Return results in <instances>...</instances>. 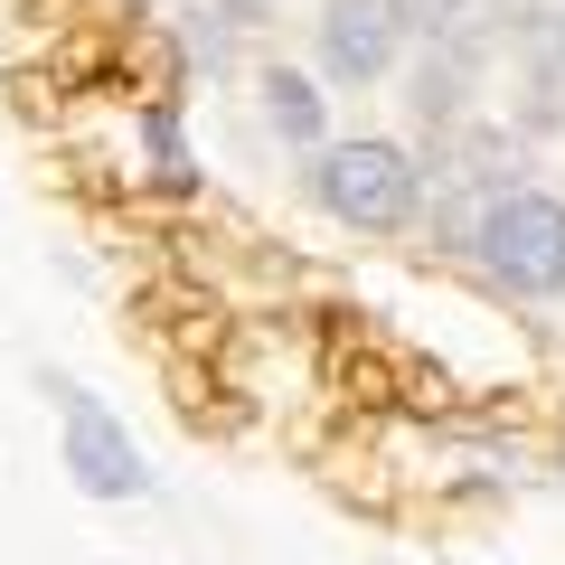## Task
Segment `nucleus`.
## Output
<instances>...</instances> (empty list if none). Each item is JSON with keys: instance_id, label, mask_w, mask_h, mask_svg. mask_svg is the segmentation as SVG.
Returning <instances> with one entry per match:
<instances>
[{"instance_id": "obj_1", "label": "nucleus", "mask_w": 565, "mask_h": 565, "mask_svg": "<svg viewBox=\"0 0 565 565\" xmlns=\"http://www.w3.org/2000/svg\"><path fill=\"white\" fill-rule=\"evenodd\" d=\"M311 199H321V217H340L349 236H396L424 207V170L377 132L321 141V151H311Z\"/></svg>"}, {"instance_id": "obj_9", "label": "nucleus", "mask_w": 565, "mask_h": 565, "mask_svg": "<svg viewBox=\"0 0 565 565\" xmlns=\"http://www.w3.org/2000/svg\"><path fill=\"white\" fill-rule=\"evenodd\" d=\"M226 10H199V20H180V47H189V66H207V76H226L236 66V47H226Z\"/></svg>"}, {"instance_id": "obj_3", "label": "nucleus", "mask_w": 565, "mask_h": 565, "mask_svg": "<svg viewBox=\"0 0 565 565\" xmlns=\"http://www.w3.org/2000/svg\"><path fill=\"white\" fill-rule=\"evenodd\" d=\"M47 396H57V452H66V481H76L85 500H141V490H151V462H141L132 424H122L114 405L95 396V386H76V377H47Z\"/></svg>"}, {"instance_id": "obj_2", "label": "nucleus", "mask_w": 565, "mask_h": 565, "mask_svg": "<svg viewBox=\"0 0 565 565\" xmlns=\"http://www.w3.org/2000/svg\"><path fill=\"white\" fill-rule=\"evenodd\" d=\"M471 255L490 264L509 302H556L565 292V199L546 189H500L471 226Z\"/></svg>"}, {"instance_id": "obj_4", "label": "nucleus", "mask_w": 565, "mask_h": 565, "mask_svg": "<svg viewBox=\"0 0 565 565\" xmlns=\"http://www.w3.org/2000/svg\"><path fill=\"white\" fill-rule=\"evenodd\" d=\"M396 66V20L386 0H330L321 10V76L330 85H377Z\"/></svg>"}, {"instance_id": "obj_8", "label": "nucleus", "mask_w": 565, "mask_h": 565, "mask_svg": "<svg viewBox=\"0 0 565 565\" xmlns=\"http://www.w3.org/2000/svg\"><path fill=\"white\" fill-rule=\"evenodd\" d=\"M386 20H396V39H444L471 20V0H386Z\"/></svg>"}, {"instance_id": "obj_10", "label": "nucleus", "mask_w": 565, "mask_h": 565, "mask_svg": "<svg viewBox=\"0 0 565 565\" xmlns=\"http://www.w3.org/2000/svg\"><path fill=\"white\" fill-rule=\"evenodd\" d=\"M217 10H226V20H236V29H245V20H274L282 0H217Z\"/></svg>"}, {"instance_id": "obj_7", "label": "nucleus", "mask_w": 565, "mask_h": 565, "mask_svg": "<svg viewBox=\"0 0 565 565\" xmlns=\"http://www.w3.org/2000/svg\"><path fill=\"white\" fill-rule=\"evenodd\" d=\"M527 122H565V20H537V66H527Z\"/></svg>"}, {"instance_id": "obj_6", "label": "nucleus", "mask_w": 565, "mask_h": 565, "mask_svg": "<svg viewBox=\"0 0 565 565\" xmlns=\"http://www.w3.org/2000/svg\"><path fill=\"white\" fill-rule=\"evenodd\" d=\"M132 132H141V151H151V180H161V189H180V199H189V189H199V161H189L180 104H170V95H151V104L132 114Z\"/></svg>"}, {"instance_id": "obj_5", "label": "nucleus", "mask_w": 565, "mask_h": 565, "mask_svg": "<svg viewBox=\"0 0 565 565\" xmlns=\"http://www.w3.org/2000/svg\"><path fill=\"white\" fill-rule=\"evenodd\" d=\"M264 122H274L292 151H321L330 141V95L302 76V66H264Z\"/></svg>"}]
</instances>
